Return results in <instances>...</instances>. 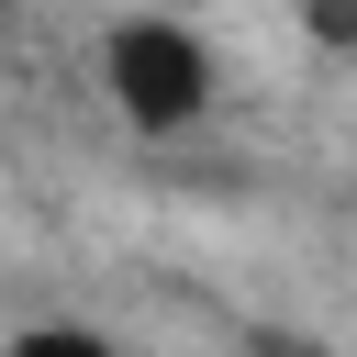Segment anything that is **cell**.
<instances>
[{
    "label": "cell",
    "instance_id": "6da1fadb",
    "mask_svg": "<svg viewBox=\"0 0 357 357\" xmlns=\"http://www.w3.org/2000/svg\"><path fill=\"white\" fill-rule=\"evenodd\" d=\"M89 78H100V112L145 145H178L223 112V45L178 11V0H134L89 33Z\"/></svg>",
    "mask_w": 357,
    "mask_h": 357
},
{
    "label": "cell",
    "instance_id": "7a4b0ae2",
    "mask_svg": "<svg viewBox=\"0 0 357 357\" xmlns=\"http://www.w3.org/2000/svg\"><path fill=\"white\" fill-rule=\"evenodd\" d=\"M0 357H123V335L89 324V312H33V324L0 335Z\"/></svg>",
    "mask_w": 357,
    "mask_h": 357
},
{
    "label": "cell",
    "instance_id": "3957f363",
    "mask_svg": "<svg viewBox=\"0 0 357 357\" xmlns=\"http://www.w3.org/2000/svg\"><path fill=\"white\" fill-rule=\"evenodd\" d=\"M301 33L324 56H357V0H301Z\"/></svg>",
    "mask_w": 357,
    "mask_h": 357
}]
</instances>
